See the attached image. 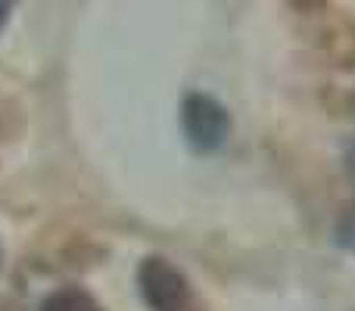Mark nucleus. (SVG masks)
Here are the masks:
<instances>
[{
	"label": "nucleus",
	"mask_w": 355,
	"mask_h": 311,
	"mask_svg": "<svg viewBox=\"0 0 355 311\" xmlns=\"http://www.w3.org/2000/svg\"><path fill=\"white\" fill-rule=\"evenodd\" d=\"M137 290L150 311H200L190 281L168 258H144L137 268Z\"/></svg>",
	"instance_id": "f257e3e1"
},
{
	"label": "nucleus",
	"mask_w": 355,
	"mask_h": 311,
	"mask_svg": "<svg viewBox=\"0 0 355 311\" xmlns=\"http://www.w3.org/2000/svg\"><path fill=\"white\" fill-rule=\"evenodd\" d=\"M181 131L196 153H215L231 137V116L225 103L193 91L181 100Z\"/></svg>",
	"instance_id": "f03ea898"
},
{
	"label": "nucleus",
	"mask_w": 355,
	"mask_h": 311,
	"mask_svg": "<svg viewBox=\"0 0 355 311\" xmlns=\"http://www.w3.org/2000/svg\"><path fill=\"white\" fill-rule=\"evenodd\" d=\"M41 311H103V308H100L97 299H94L91 293H85V290L62 287V290H56V293H50L47 299H44Z\"/></svg>",
	"instance_id": "7ed1b4c3"
},
{
	"label": "nucleus",
	"mask_w": 355,
	"mask_h": 311,
	"mask_svg": "<svg viewBox=\"0 0 355 311\" xmlns=\"http://www.w3.org/2000/svg\"><path fill=\"white\" fill-rule=\"evenodd\" d=\"M334 243L355 256V206H349L334 224Z\"/></svg>",
	"instance_id": "20e7f679"
},
{
	"label": "nucleus",
	"mask_w": 355,
	"mask_h": 311,
	"mask_svg": "<svg viewBox=\"0 0 355 311\" xmlns=\"http://www.w3.org/2000/svg\"><path fill=\"white\" fill-rule=\"evenodd\" d=\"M12 6H16V0H0V31H3V28H6V22H10Z\"/></svg>",
	"instance_id": "39448f33"
},
{
	"label": "nucleus",
	"mask_w": 355,
	"mask_h": 311,
	"mask_svg": "<svg viewBox=\"0 0 355 311\" xmlns=\"http://www.w3.org/2000/svg\"><path fill=\"white\" fill-rule=\"evenodd\" d=\"M346 165H349V168L355 171V143L349 147V153H346Z\"/></svg>",
	"instance_id": "423d86ee"
}]
</instances>
